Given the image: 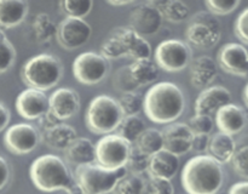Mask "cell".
Wrapping results in <instances>:
<instances>
[{
    "label": "cell",
    "instance_id": "obj_1",
    "mask_svg": "<svg viewBox=\"0 0 248 194\" xmlns=\"http://www.w3.org/2000/svg\"><path fill=\"white\" fill-rule=\"evenodd\" d=\"M143 109L145 115L153 123H174L186 109L184 92L174 82H157L145 94Z\"/></svg>",
    "mask_w": 248,
    "mask_h": 194
},
{
    "label": "cell",
    "instance_id": "obj_2",
    "mask_svg": "<svg viewBox=\"0 0 248 194\" xmlns=\"http://www.w3.org/2000/svg\"><path fill=\"white\" fill-rule=\"evenodd\" d=\"M181 181L188 194H217L224 182V171L211 155H196L184 165Z\"/></svg>",
    "mask_w": 248,
    "mask_h": 194
},
{
    "label": "cell",
    "instance_id": "obj_3",
    "mask_svg": "<svg viewBox=\"0 0 248 194\" xmlns=\"http://www.w3.org/2000/svg\"><path fill=\"white\" fill-rule=\"evenodd\" d=\"M101 55L106 60H119V58H131L142 60L150 58L152 46L128 26L116 27L111 31L108 38L102 43Z\"/></svg>",
    "mask_w": 248,
    "mask_h": 194
},
{
    "label": "cell",
    "instance_id": "obj_4",
    "mask_svg": "<svg viewBox=\"0 0 248 194\" xmlns=\"http://www.w3.org/2000/svg\"><path fill=\"white\" fill-rule=\"evenodd\" d=\"M29 175L34 186L45 193L65 192L74 181V175L70 172L63 159L55 154H44L36 158L31 162Z\"/></svg>",
    "mask_w": 248,
    "mask_h": 194
},
{
    "label": "cell",
    "instance_id": "obj_5",
    "mask_svg": "<svg viewBox=\"0 0 248 194\" xmlns=\"http://www.w3.org/2000/svg\"><path fill=\"white\" fill-rule=\"evenodd\" d=\"M63 77V65L60 58L50 53L33 56L23 65L21 78L31 89L47 91L55 87Z\"/></svg>",
    "mask_w": 248,
    "mask_h": 194
},
{
    "label": "cell",
    "instance_id": "obj_6",
    "mask_svg": "<svg viewBox=\"0 0 248 194\" xmlns=\"http://www.w3.org/2000/svg\"><path fill=\"white\" fill-rule=\"evenodd\" d=\"M125 118L118 99L110 95H98L90 102L85 113V123L91 132L108 135L118 130Z\"/></svg>",
    "mask_w": 248,
    "mask_h": 194
},
{
    "label": "cell",
    "instance_id": "obj_7",
    "mask_svg": "<svg viewBox=\"0 0 248 194\" xmlns=\"http://www.w3.org/2000/svg\"><path fill=\"white\" fill-rule=\"evenodd\" d=\"M73 175L84 194H110L118 182L127 175V170L126 167L109 170L93 162L79 165Z\"/></svg>",
    "mask_w": 248,
    "mask_h": 194
},
{
    "label": "cell",
    "instance_id": "obj_8",
    "mask_svg": "<svg viewBox=\"0 0 248 194\" xmlns=\"http://www.w3.org/2000/svg\"><path fill=\"white\" fill-rule=\"evenodd\" d=\"M222 38L219 21L207 11L196 12L189 19L186 39L196 48H211L217 45Z\"/></svg>",
    "mask_w": 248,
    "mask_h": 194
},
{
    "label": "cell",
    "instance_id": "obj_9",
    "mask_svg": "<svg viewBox=\"0 0 248 194\" xmlns=\"http://www.w3.org/2000/svg\"><path fill=\"white\" fill-rule=\"evenodd\" d=\"M94 146L96 162L109 170L125 167L132 147V145L119 133L104 135Z\"/></svg>",
    "mask_w": 248,
    "mask_h": 194
},
{
    "label": "cell",
    "instance_id": "obj_10",
    "mask_svg": "<svg viewBox=\"0 0 248 194\" xmlns=\"http://www.w3.org/2000/svg\"><path fill=\"white\" fill-rule=\"evenodd\" d=\"M191 48L184 41L169 39L157 45L155 50V63L166 72H181L191 62Z\"/></svg>",
    "mask_w": 248,
    "mask_h": 194
},
{
    "label": "cell",
    "instance_id": "obj_11",
    "mask_svg": "<svg viewBox=\"0 0 248 194\" xmlns=\"http://www.w3.org/2000/svg\"><path fill=\"white\" fill-rule=\"evenodd\" d=\"M109 72V61L101 53L82 52L73 62V74L84 85H96L106 79Z\"/></svg>",
    "mask_w": 248,
    "mask_h": 194
},
{
    "label": "cell",
    "instance_id": "obj_12",
    "mask_svg": "<svg viewBox=\"0 0 248 194\" xmlns=\"http://www.w3.org/2000/svg\"><path fill=\"white\" fill-rule=\"evenodd\" d=\"M40 141L38 129L28 123H18L7 128L4 135V145L15 155H26L33 152Z\"/></svg>",
    "mask_w": 248,
    "mask_h": 194
},
{
    "label": "cell",
    "instance_id": "obj_13",
    "mask_svg": "<svg viewBox=\"0 0 248 194\" xmlns=\"http://www.w3.org/2000/svg\"><path fill=\"white\" fill-rule=\"evenodd\" d=\"M91 34V26L85 19L65 17L57 26L56 39L64 50H77L90 40Z\"/></svg>",
    "mask_w": 248,
    "mask_h": 194
},
{
    "label": "cell",
    "instance_id": "obj_14",
    "mask_svg": "<svg viewBox=\"0 0 248 194\" xmlns=\"http://www.w3.org/2000/svg\"><path fill=\"white\" fill-rule=\"evenodd\" d=\"M219 67L229 74L248 78V51L244 45L237 43H228L219 48L217 53Z\"/></svg>",
    "mask_w": 248,
    "mask_h": 194
},
{
    "label": "cell",
    "instance_id": "obj_15",
    "mask_svg": "<svg viewBox=\"0 0 248 194\" xmlns=\"http://www.w3.org/2000/svg\"><path fill=\"white\" fill-rule=\"evenodd\" d=\"M162 21L164 18L159 10L152 4V1H145L137 5L131 11L128 27L140 36L153 35L161 29Z\"/></svg>",
    "mask_w": 248,
    "mask_h": 194
},
{
    "label": "cell",
    "instance_id": "obj_16",
    "mask_svg": "<svg viewBox=\"0 0 248 194\" xmlns=\"http://www.w3.org/2000/svg\"><path fill=\"white\" fill-rule=\"evenodd\" d=\"M162 137H164L162 149L177 157L186 154L191 150L194 133L186 123L174 121V123L169 124L162 131Z\"/></svg>",
    "mask_w": 248,
    "mask_h": 194
},
{
    "label": "cell",
    "instance_id": "obj_17",
    "mask_svg": "<svg viewBox=\"0 0 248 194\" xmlns=\"http://www.w3.org/2000/svg\"><path fill=\"white\" fill-rule=\"evenodd\" d=\"M16 111L22 118L27 120H38L50 111L48 97L45 92L35 89H26L17 96Z\"/></svg>",
    "mask_w": 248,
    "mask_h": 194
},
{
    "label": "cell",
    "instance_id": "obj_18",
    "mask_svg": "<svg viewBox=\"0 0 248 194\" xmlns=\"http://www.w3.org/2000/svg\"><path fill=\"white\" fill-rule=\"evenodd\" d=\"M232 103V94L222 85H211L199 94L195 102V114L216 115L222 107Z\"/></svg>",
    "mask_w": 248,
    "mask_h": 194
},
{
    "label": "cell",
    "instance_id": "obj_19",
    "mask_svg": "<svg viewBox=\"0 0 248 194\" xmlns=\"http://www.w3.org/2000/svg\"><path fill=\"white\" fill-rule=\"evenodd\" d=\"M48 106L50 112L58 120H67L79 112L80 96L75 90L60 87L48 96Z\"/></svg>",
    "mask_w": 248,
    "mask_h": 194
},
{
    "label": "cell",
    "instance_id": "obj_20",
    "mask_svg": "<svg viewBox=\"0 0 248 194\" xmlns=\"http://www.w3.org/2000/svg\"><path fill=\"white\" fill-rule=\"evenodd\" d=\"M248 115L242 107L237 104L229 103L222 107L216 113V125L220 132L228 133L230 136L237 135L246 128Z\"/></svg>",
    "mask_w": 248,
    "mask_h": 194
},
{
    "label": "cell",
    "instance_id": "obj_21",
    "mask_svg": "<svg viewBox=\"0 0 248 194\" xmlns=\"http://www.w3.org/2000/svg\"><path fill=\"white\" fill-rule=\"evenodd\" d=\"M190 82L195 89H206L211 86L218 75V65L208 55H201L194 58L189 65Z\"/></svg>",
    "mask_w": 248,
    "mask_h": 194
},
{
    "label": "cell",
    "instance_id": "obj_22",
    "mask_svg": "<svg viewBox=\"0 0 248 194\" xmlns=\"http://www.w3.org/2000/svg\"><path fill=\"white\" fill-rule=\"evenodd\" d=\"M179 165V157L161 149L150 157L147 171L150 177L171 179L178 172Z\"/></svg>",
    "mask_w": 248,
    "mask_h": 194
},
{
    "label": "cell",
    "instance_id": "obj_23",
    "mask_svg": "<svg viewBox=\"0 0 248 194\" xmlns=\"http://www.w3.org/2000/svg\"><path fill=\"white\" fill-rule=\"evenodd\" d=\"M29 5L24 0H0V29L19 26L28 16Z\"/></svg>",
    "mask_w": 248,
    "mask_h": 194
},
{
    "label": "cell",
    "instance_id": "obj_24",
    "mask_svg": "<svg viewBox=\"0 0 248 194\" xmlns=\"http://www.w3.org/2000/svg\"><path fill=\"white\" fill-rule=\"evenodd\" d=\"M64 158L69 164L86 165L96 162V146L86 137H77L64 149Z\"/></svg>",
    "mask_w": 248,
    "mask_h": 194
},
{
    "label": "cell",
    "instance_id": "obj_25",
    "mask_svg": "<svg viewBox=\"0 0 248 194\" xmlns=\"http://www.w3.org/2000/svg\"><path fill=\"white\" fill-rule=\"evenodd\" d=\"M77 137V130L69 124L63 123H58L57 125L43 131L40 135L41 141L47 147L56 150H64Z\"/></svg>",
    "mask_w": 248,
    "mask_h": 194
},
{
    "label": "cell",
    "instance_id": "obj_26",
    "mask_svg": "<svg viewBox=\"0 0 248 194\" xmlns=\"http://www.w3.org/2000/svg\"><path fill=\"white\" fill-rule=\"evenodd\" d=\"M208 155L217 160L220 164H227L232 162L236 152V142L234 137L224 132H217L210 137L208 143Z\"/></svg>",
    "mask_w": 248,
    "mask_h": 194
},
{
    "label": "cell",
    "instance_id": "obj_27",
    "mask_svg": "<svg viewBox=\"0 0 248 194\" xmlns=\"http://www.w3.org/2000/svg\"><path fill=\"white\" fill-rule=\"evenodd\" d=\"M127 67L131 79L137 87L153 84L159 78V67L152 58L132 61Z\"/></svg>",
    "mask_w": 248,
    "mask_h": 194
},
{
    "label": "cell",
    "instance_id": "obj_28",
    "mask_svg": "<svg viewBox=\"0 0 248 194\" xmlns=\"http://www.w3.org/2000/svg\"><path fill=\"white\" fill-rule=\"evenodd\" d=\"M159 10L162 18L172 23H181L190 16V9L181 0H166V1H152Z\"/></svg>",
    "mask_w": 248,
    "mask_h": 194
},
{
    "label": "cell",
    "instance_id": "obj_29",
    "mask_svg": "<svg viewBox=\"0 0 248 194\" xmlns=\"http://www.w3.org/2000/svg\"><path fill=\"white\" fill-rule=\"evenodd\" d=\"M33 36L39 44H48L56 38L57 34V26L51 18V16L45 12L38 14L31 24Z\"/></svg>",
    "mask_w": 248,
    "mask_h": 194
},
{
    "label": "cell",
    "instance_id": "obj_30",
    "mask_svg": "<svg viewBox=\"0 0 248 194\" xmlns=\"http://www.w3.org/2000/svg\"><path fill=\"white\" fill-rule=\"evenodd\" d=\"M135 147L140 152L152 157L153 154L164 148L162 131L157 130V129H145L135 142Z\"/></svg>",
    "mask_w": 248,
    "mask_h": 194
},
{
    "label": "cell",
    "instance_id": "obj_31",
    "mask_svg": "<svg viewBox=\"0 0 248 194\" xmlns=\"http://www.w3.org/2000/svg\"><path fill=\"white\" fill-rule=\"evenodd\" d=\"M119 135L132 145L145 130V123L138 115L125 116L119 126Z\"/></svg>",
    "mask_w": 248,
    "mask_h": 194
},
{
    "label": "cell",
    "instance_id": "obj_32",
    "mask_svg": "<svg viewBox=\"0 0 248 194\" xmlns=\"http://www.w3.org/2000/svg\"><path fill=\"white\" fill-rule=\"evenodd\" d=\"M58 5L63 14H65V17L84 19L91 12L93 1L92 0H62Z\"/></svg>",
    "mask_w": 248,
    "mask_h": 194
},
{
    "label": "cell",
    "instance_id": "obj_33",
    "mask_svg": "<svg viewBox=\"0 0 248 194\" xmlns=\"http://www.w3.org/2000/svg\"><path fill=\"white\" fill-rule=\"evenodd\" d=\"M118 102L124 115H138V113L142 111L143 106H144V97L137 91L123 92Z\"/></svg>",
    "mask_w": 248,
    "mask_h": 194
},
{
    "label": "cell",
    "instance_id": "obj_34",
    "mask_svg": "<svg viewBox=\"0 0 248 194\" xmlns=\"http://www.w3.org/2000/svg\"><path fill=\"white\" fill-rule=\"evenodd\" d=\"M16 61V50L2 29H0V74L7 72Z\"/></svg>",
    "mask_w": 248,
    "mask_h": 194
},
{
    "label": "cell",
    "instance_id": "obj_35",
    "mask_svg": "<svg viewBox=\"0 0 248 194\" xmlns=\"http://www.w3.org/2000/svg\"><path fill=\"white\" fill-rule=\"evenodd\" d=\"M144 179L140 175L127 174L118 182L114 188V194H142Z\"/></svg>",
    "mask_w": 248,
    "mask_h": 194
},
{
    "label": "cell",
    "instance_id": "obj_36",
    "mask_svg": "<svg viewBox=\"0 0 248 194\" xmlns=\"http://www.w3.org/2000/svg\"><path fill=\"white\" fill-rule=\"evenodd\" d=\"M149 155L144 154V153L140 152L136 147H131L130 155L126 162V170L127 174L133 175H142L143 172L148 170V165H149Z\"/></svg>",
    "mask_w": 248,
    "mask_h": 194
},
{
    "label": "cell",
    "instance_id": "obj_37",
    "mask_svg": "<svg viewBox=\"0 0 248 194\" xmlns=\"http://www.w3.org/2000/svg\"><path fill=\"white\" fill-rule=\"evenodd\" d=\"M142 194H174V187L171 179L149 177L144 179Z\"/></svg>",
    "mask_w": 248,
    "mask_h": 194
},
{
    "label": "cell",
    "instance_id": "obj_38",
    "mask_svg": "<svg viewBox=\"0 0 248 194\" xmlns=\"http://www.w3.org/2000/svg\"><path fill=\"white\" fill-rule=\"evenodd\" d=\"M188 125L194 135H210L215 128V120L210 115L195 114L190 118Z\"/></svg>",
    "mask_w": 248,
    "mask_h": 194
},
{
    "label": "cell",
    "instance_id": "obj_39",
    "mask_svg": "<svg viewBox=\"0 0 248 194\" xmlns=\"http://www.w3.org/2000/svg\"><path fill=\"white\" fill-rule=\"evenodd\" d=\"M205 5L208 12L213 16L215 15L223 16L235 11L240 6V0H206Z\"/></svg>",
    "mask_w": 248,
    "mask_h": 194
},
{
    "label": "cell",
    "instance_id": "obj_40",
    "mask_svg": "<svg viewBox=\"0 0 248 194\" xmlns=\"http://www.w3.org/2000/svg\"><path fill=\"white\" fill-rule=\"evenodd\" d=\"M232 169L242 178L248 179V146L236 150L232 159Z\"/></svg>",
    "mask_w": 248,
    "mask_h": 194
},
{
    "label": "cell",
    "instance_id": "obj_41",
    "mask_svg": "<svg viewBox=\"0 0 248 194\" xmlns=\"http://www.w3.org/2000/svg\"><path fill=\"white\" fill-rule=\"evenodd\" d=\"M114 84H115L116 89L121 90L123 92L135 91L137 89L135 84H133L132 79H131L130 72H128V67H121L120 69L116 72L115 78H114Z\"/></svg>",
    "mask_w": 248,
    "mask_h": 194
},
{
    "label": "cell",
    "instance_id": "obj_42",
    "mask_svg": "<svg viewBox=\"0 0 248 194\" xmlns=\"http://www.w3.org/2000/svg\"><path fill=\"white\" fill-rule=\"evenodd\" d=\"M234 32L237 39L248 45V7L237 16L234 24Z\"/></svg>",
    "mask_w": 248,
    "mask_h": 194
},
{
    "label": "cell",
    "instance_id": "obj_43",
    "mask_svg": "<svg viewBox=\"0 0 248 194\" xmlns=\"http://www.w3.org/2000/svg\"><path fill=\"white\" fill-rule=\"evenodd\" d=\"M210 137V135H194L193 143H191V150H195L198 153L207 152Z\"/></svg>",
    "mask_w": 248,
    "mask_h": 194
},
{
    "label": "cell",
    "instance_id": "obj_44",
    "mask_svg": "<svg viewBox=\"0 0 248 194\" xmlns=\"http://www.w3.org/2000/svg\"><path fill=\"white\" fill-rule=\"evenodd\" d=\"M10 179V166L5 158L0 155V191L6 187Z\"/></svg>",
    "mask_w": 248,
    "mask_h": 194
},
{
    "label": "cell",
    "instance_id": "obj_45",
    "mask_svg": "<svg viewBox=\"0 0 248 194\" xmlns=\"http://www.w3.org/2000/svg\"><path fill=\"white\" fill-rule=\"evenodd\" d=\"M38 121H39V126H40V129L43 131L47 130V129L52 128V126L57 125V124L60 123V120H58V119L56 118V116L53 115L50 111H48L47 113L44 114L41 118H39Z\"/></svg>",
    "mask_w": 248,
    "mask_h": 194
},
{
    "label": "cell",
    "instance_id": "obj_46",
    "mask_svg": "<svg viewBox=\"0 0 248 194\" xmlns=\"http://www.w3.org/2000/svg\"><path fill=\"white\" fill-rule=\"evenodd\" d=\"M10 120H11V113L9 108L2 102H0V132L9 126Z\"/></svg>",
    "mask_w": 248,
    "mask_h": 194
},
{
    "label": "cell",
    "instance_id": "obj_47",
    "mask_svg": "<svg viewBox=\"0 0 248 194\" xmlns=\"http://www.w3.org/2000/svg\"><path fill=\"white\" fill-rule=\"evenodd\" d=\"M228 194H248V181H241L232 184Z\"/></svg>",
    "mask_w": 248,
    "mask_h": 194
},
{
    "label": "cell",
    "instance_id": "obj_48",
    "mask_svg": "<svg viewBox=\"0 0 248 194\" xmlns=\"http://www.w3.org/2000/svg\"><path fill=\"white\" fill-rule=\"evenodd\" d=\"M65 193L67 194H84L81 187L79 186V183L77 182L75 177H74V181L72 182V184H70V186L65 189Z\"/></svg>",
    "mask_w": 248,
    "mask_h": 194
},
{
    "label": "cell",
    "instance_id": "obj_49",
    "mask_svg": "<svg viewBox=\"0 0 248 194\" xmlns=\"http://www.w3.org/2000/svg\"><path fill=\"white\" fill-rule=\"evenodd\" d=\"M108 4L113 5V6H126V5L133 4V1H123V0H121V1H115V0L111 1V0H109Z\"/></svg>",
    "mask_w": 248,
    "mask_h": 194
},
{
    "label": "cell",
    "instance_id": "obj_50",
    "mask_svg": "<svg viewBox=\"0 0 248 194\" xmlns=\"http://www.w3.org/2000/svg\"><path fill=\"white\" fill-rule=\"evenodd\" d=\"M244 101H245V104H246L247 108H248V84L245 86V89H244Z\"/></svg>",
    "mask_w": 248,
    "mask_h": 194
}]
</instances>
